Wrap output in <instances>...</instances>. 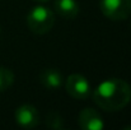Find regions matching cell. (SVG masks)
<instances>
[{"label": "cell", "instance_id": "obj_1", "mask_svg": "<svg viewBox=\"0 0 131 130\" xmlns=\"http://www.w3.org/2000/svg\"><path fill=\"white\" fill-rule=\"evenodd\" d=\"M93 99L102 110L110 112L120 111L130 102L131 87L124 79H107L94 89Z\"/></svg>", "mask_w": 131, "mask_h": 130}, {"label": "cell", "instance_id": "obj_2", "mask_svg": "<svg viewBox=\"0 0 131 130\" xmlns=\"http://www.w3.org/2000/svg\"><path fill=\"white\" fill-rule=\"evenodd\" d=\"M55 23V14L46 6H35L27 15L28 28L36 35H45L51 31Z\"/></svg>", "mask_w": 131, "mask_h": 130}, {"label": "cell", "instance_id": "obj_3", "mask_svg": "<svg viewBox=\"0 0 131 130\" xmlns=\"http://www.w3.org/2000/svg\"><path fill=\"white\" fill-rule=\"evenodd\" d=\"M99 8L111 21H125L131 14V0H99Z\"/></svg>", "mask_w": 131, "mask_h": 130}, {"label": "cell", "instance_id": "obj_4", "mask_svg": "<svg viewBox=\"0 0 131 130\" xmlns=\"http://www.w3.org/2000/svg\"><path fill=\"white\" fill-rule=\"evenodd\" d=\"M66 92L75 99L84 101L90 96V86L87 78L80 74H71L68 77L65 83Z\"/></svg>", "mask_w": 131, "mask_h": 130}, {"label": "cell", "instance_id": "obj_5", "mask_svg": "<svg viewBox=\"0 0 131 130\" xmlns=\"http://www.w3.org/2000/svg\"><path fill=\"white\" fill-rule=\"evenodd\" d=\"M14 119L18 125L26 129L36 128L40 124V114L32 105H22L14 112Z\"/></svg>", "mask_w": 131, "mask_h": 130}, {"label": "cell", "instance_id": "obj_6", "mask_svg": "<svg viewBox=\"0 0 131 130\" xmlns=\"http://www.w3.org/2000/svg\"><path fill=\"white\" fill-rule=\"evenodd\" d=\"M78 123H79V126L84 130H102L104 128L101 115L94 108H90V107L83 108L79 112Z\"/></svg>", "mask_w": 131, "mask_h": 130}, {"label": "cell", "instance_id": "obj_7", "mask_svg": "<svg viewBox=\"0 0 131 130\" xmlns=\"http://www.w3.org/2000/svg\"><path fill=\"white\" fill-rule=\"evenodd\" d=\"M56 13L66 19H74L79 14V4L77 0H55Z\"/></svg>", "mask_w": 131, "mask_h": 130}, {"label": "cell", "instance_id": "obj_8", "mask_svg": "<svg viewBox=\"0 0 131 130\" xmlns=\"http://www.w3.org/2000/svg\"><path fill=\"white\" fill-rule=\"evenodd\" d=\"M40 81L42 83V86L47 89H57L60 88L62 82H64V78H62V74L55 69V68H48V69H45L41 72L40 74Z\"/></svg>", "mask_w": 131, "mask_h": 130}, {"label": "cell", "instance_id": "obj_9", "mask_svg": "<svg viewBox=\"0 0 131 130\" xmlns=\"http://www.w3.org/2000/svg\"><path fill=\"white\" fill-rule=\"evenodd\" d=\"M14 82V74L10 69L0 66V92L6 91Z\"/></svg>", "mask_w": 131, "mask_h": 130}, {"label": "cell", "instance_id": "obj_10", "mask_svg": "<svg viewBox=\"0 0 131 130\" xmlns=\"http://www.w3.org/2000/svg\"><path fill=\"white\" fill-rule=\"evenodd\" d=\"M46 125L51 129H64V120L57 112L52 111L46 116Z\"/></svg>", "mask_w": 131, "mask_h": 130}, {"label": "cell", "instance_id": "obj_11", "mask_svg": "<svg viewBox=\"0 0 131 130\" xmlns=\"http://www.w3.org/2000/svg\"><path fill=\"white\" fill-rule=\"evenodd\" d=\"M124 130H131V125H127V126H125Z\"/></svg>", "mask_w": 131, "mask_h": 130}, {"label": "cell", "instance_id": "obj_12", "mask_svg": "<svg viewBox=\"0 0 131 130\" xmlns=\"http://www.w3.org/2000/svg\"><path fill=\"white\" fill-rule=\"evenodd\" d=\"M35 1H38V3H46V1H48V0H35Z\"/></svg>", "mask_w": 131, "mask_h": 130}, {"label": "cell", "instance_id": "obj_13", "mask_svg": "<svg viewBox=\"0 0 131 130\" xmlns=\"http://www.w3.org/2000/svg\"><path fill=\"white\" fill-rule=\"evenodd\" d=\"M0 32H1V28H0Z\"/></svg>", "mask_w": 131, "mask_h": 130}, {"label": "cell", "instance_id": "obj_14", "mask_svg": "<svg viewBox=\"0 0 131 130\" xmlns=\"http://www.w3.org/2000/svg\"><path fill=\"white\" fill-rule=\"evenodd\" d=\"M130 24H131V23H130Z\"/></svg>", "mask_w": 131, "mask_h": 130}]
</instances>
